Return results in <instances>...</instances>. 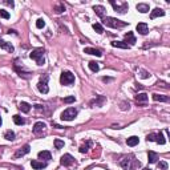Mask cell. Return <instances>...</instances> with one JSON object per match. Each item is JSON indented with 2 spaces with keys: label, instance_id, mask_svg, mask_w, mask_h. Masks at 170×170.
I'll use <instances>...</instances> for the list:
<instances>
[{
  "label": "cell",
  "instance_id": "7bdbcfd3",
  "mask_svg": "<svg viewBox=\"0 0 170 170\" xmlns=\"http://www.w3.org/2000/svg\"><path fill=\"white\" fill-rule=\"evenodd\" d=\"M21 170H23V169H21Z\"/></svg>",
  "mask_w": 170,
  "mask_h": 170
},
{
  "label": "cell",
  "instance_id": "83f0119b",
  "mask_svg": "<svg viewBox=\"0 0 170 170\" xmlns=\"http://www.w3.org/2000/svg\"><path fill=\"white\" fill-rule=\"evenodd\" d=\"M14 122L16 124V125H24L25 120H24L23 117H20L19 115H15V116H14Z\"/></svg>",
  "mask_w": 170,
  "mask_h": 170
},
{
  "label": "cell",
  "instance_id": "1f68e13d",
  "mask_svg": "<svg viewBox=\"0 0 170 170\" xmlns=\"http://www.w3.org/2000/svg\"><path fill=\"white\" fill-rule=\"evenodd\" d=\"M63 146H64V141H61V139H59V138H56L55 139V148L56 149H61Z\"/></svg>",
  "mask_w": 170,
  "mask_h": 170
},
{
  "label": "cell",
  "instance_id": "6da1fadb",
  "mask_svg": "<svg viewBox=\"0 0 170 170\" xmlns=\"http://www.w3.org/2000/svg\"><path fill=\"white\" fill-rule=\"evenodd\" d=\"M29 57H31L32 60H35V61L37 63V65H44L45 60H44V48H36V49H33L31 52V55H29Z\"/></svg>",
  "mask_w": 170,
  "mask_h": 170
},
{
  "label": "cell",
  "instance_id": "484cf974",
  "mask_svg": "<svg viewBox=\"0 0 170 170\" xmlns=\"http://www.w3.org/2000/svg\"><path fill=\"white\" fill-rule=\"evenodd\" d=\"M148 95L146 93H138V95L136 96V101L137 102H145V101H148Z\"/></svg>",
  "mask_w": 170,
  "mask_h": 170
},
{
  "label": "cell",
  "instance_id": "5b68a950",
  "mask_svg": "<svg viewBox=\"0 0 170 170\" xmlns=\"http://www.w3.org/2000/svg\"><path fill=\"white\" fill-rule=\"evenodd\" d=\"M110 4L113 6V8H115V11L116 12H120V14H125L126 11L129 9V6H128V3H122L120 6V4H116L113 0H110Z\"/></svg>",
  "mask_w": 170,
  "mask_h": 170
},
{
  "label": "cell",
  "instance_id": "9c48e42d",
  "mask_svg": "<svg viewBox=\"0 0 170 170\" xmlns=\"http://www.w3.org/2000/svg\"><path fill=\"white\" fill-rule=\"evenodd\" d=\"M29 150H31V146H29V145H24L23 148H20L19 150L15 153V157H16V158H19V157H23V156H25V154L29 153Z\"/></svg>",
  "mask_w": 170,
  "mask_h": 170
},
{
  "label": "cell",
  "instance_id": "7c38bea8",
  "mask_svg": "<svg viewBox=\"0 0 170 170\" xmlns=\"http://www.w3.org/2000/svg\"><path fill=\"white\" fill-rule=\"evenodd\" d=\"M84 53H88V55L97 56V57H101V56H102L101 51H100V49H96V48H85V49H84Z\"/></svg>",
  "mask_w": 170,
  "mask_h": 170
},
{
  "label": "cell",
  "instance_id": "4316f807",
  "mask_svg": "<svg viewBox=\"0 0 170 170\" xmlns=\"http://www.w3.org/2000/svg\"><path fill=\"white\" fill-rule=\"evenodd\" d=\"M89 69L96 73V72L100 70V65H98V63H96V61H90L89 63Z\"/></svg>",
  "mask_w": 170,
  "mask_h": 170
},
{
  "label": "cell",
  "instance_id": "74e56055",
  "mask_svg": "<svg viewBox=\"0 0 170 170\" xmlns=\"http://www.w3.org/2000/svg\"><path fill=\"white\" fill-rule=\"evenodd\" d=\"M139 76H141L142 78H148L150 75H149V73L146 72V70H141V75H139Z\"/></svg>",
  "mask_w": 170,
  "mask_h": 170
},
{
  "label": "cell",
  "instance_id": "8fae6325",
  "mask_svg": "<svg viewBox=\"0 0 170 170\" xmlns=\"http://www.w3.org/2000/svg\"><path fill=\"white\" fill-rule=\"evenodd\" d=\"M31 166L33 167L35 170H43L47 167V162H39V161H36V159H32Z\"/></svg>",
  "mask_w": 170,
  "mask_h": 170
},
{
  "label": "cell",
  "instance_id": "5bb4252c",
  "mask_svg": "<svg viewBox=\"0 0 170 170\" xmlns=\"http://www.w3.org/2000/svg\"><path fill=\"white\" fill-rule=\"evenodd\" d=\"M93 11H95L96 15H97L98 17H101V19L105 17V8H104L102 6H95L93 7Z\"/></svg>",
  "mask_w": 170,
  "mask_h": 170
},
{
  "label": "cell",
  "instance_id": "9a60e30c",
  "mask_svg": "<svg viewBox=\"0 0 170 170\" xmlns=\"http://www.w3.org/2000/svg\"><path fill=\"white\" fill-rule=\"evenodd\" d=\"M124 43H126V44H130V45H134L136 44V37H134V35H133V32H128V33H125V41Z\"/></svg>",
  "mask_w": 170,
  "mask_h": 170
},
{
  "label": "cell",
  "instance_id": "f1b7e54d",
  "mask_svg": "<svg viewBox=\"0 0 170 170\" xmlns=\"http://www.w3.org/2000/svg\"><path fill=\"white\" fill-rule=\"evenodd\" d=\"M93 29H95L97 33H100V35L104 33V27L100 24V23H96V24H93Z\"/></svg>",
  "mask_w": 170,
  "mask_h": 170
},
{
  "label": "cell",
  "instance_id": "3957f363",
  "mask_svg": "<svg viewBox=\"0 0 170 170\" xmlns=\"http://www.w3.org/2000/svg\"><path fill=\"white\" fill-rule=\"evenodd\" d=\"M60 83L63 85H70V84L75 83V75L72 72H69V70H64L61 73V76H60Z\"/></svg>",
  "mask_w": 170,
  "mask_h": 170
},
{
  "label": "cell",
  "instance_id": "603a6c76",
  "mask_svg": "<svg viewBox=\"0 0 170 170\" xmlns=\"http://www.w3.org/2000/svg\"><path fill=\"white\" fill-rule=\"evenodd\" d=\"M153 100L154 101H162V102H167L169 101V97L164 95H158V93H154L153 95Z\"/></svg>",
  "mask_w": 170,
  "mask_h": 170
},
{
  "label": "cell",
  "instance_id": "8d00e7d4",
  "mask_svg": "<svg viewBox=\"0 0 170 170\" xmlns=\"http://www.w3.org/2000/svg\"><path fill=\"white\" fill-rule=\"evenodd\" d=\"M158 167L162 169V170H167V164L164 162V161H161V162H158Z\"/></svg>",
  "mask_w": 170,
  "mask_h": 170
},
{
  "label": "cell",
  "instance_id": "836d02e7",
  "mask_svg": "<svg viewBox=\"0 0 170 170\" xmlns=\"http://www.w3.org/2000/svg\"><path fill=\"white\" fill-rule=\"evenodd\" d=\"M36 27L37 28H40V29H41V28H44L45 27V21H44V19H39L36 21Z\"/></svg>",
  "mask_w": 170,
  "mask_h": 170
},
{
  "label": "cell",
  "instance_id": "cb8c5ba5",
  "mask_svg": "<svg viewBox=\"0 0 170 170\" xmlns=\"http://www.w3.org/2000/svg\"><path fill=\"white\" fill-rule=\"evenodd\" d=\"M148 161H149V164H156L157 162V159H158V154L157 153H154V152H149L148 153Z\"/></svg>",
  "mask_w": 170,
  "mask_h": 170
},
{
  "label": "cell",
  "instance_id": "b9f144b4",
  "mask_svg": "<svg viewBox=\"0 0 170 170\" xmlns=\"http://www.w3.org/2000/svg\"><path fill=\"white\" fill-rule=\"evenodd\" d=\"M1 122H3V121H1V117H0V126H1Z\"/></svg>",
  "mask_w": 170,
  "mask_h": 170
},
{
  "label": "cell",
  "instance_id": "d590c367",
  "mask_svg": "<svg viewBox=\"0 0 170 170\" xmlns=\"http://www.w3.org/2000/svg\"><path fill=\"white\" fill-rule=\"evenodd\" d=\"M55 11L57 12V14H61L63 11H65V7L63 6V4H60V6H57V7H55Z\"/></svg>",
  "mask_w": 170,
  "mask_h": 170
},
{
  "label": "cell",
  "instance_id": "60d3db41",
  "mask_svg": "<svg viewBox=\"0 0 170 170\" xmlns=\"http://www.w3.org/2000/svg\"><path fill=\"white\" fill-rule=\"evenodd\" d=\"M142 170H152V169H149V167H145V169H142Z\"/></svg>",
  "mask_w": 170,
  "mask_h": 170
},
{
  "label": "cell",
  "instance_id": "52a82bcc",
  "mask_svg": "<svg viewBox=\"0 0 170 170\" xmlns=\"http://www.w3.org/2000/svg\"><path fill=\"white\" fill-rule=\"evenodd\" d=\"M134 161H136V159H134L133 157H126V158H124L122 161H121V166L125 170H132V169H134V166L132 165V162H134Z\"/></svg>",
  "mask_w": 170,
  "mask_h": 170
},
{
  "label": "cell",
  "instance_id": "e575fe53",
  "mask_svg": "<svg viewBox=\"0 0 170 170\" xmlns=\"http://www.w3.org/2000/svg\"><path fill=\"white\" fill-rule=\"evenodd\" d=\"M75 96H68V97H65L64 98V102L65 104H72V102H75Z\"/></svg>",
  "mask_w": 170,
  "mask_h": 170
},
{
  "label": "cell",
  "instance_id": "e0dca14e",
  "mask_svg": "<svg viewBox=\"0 0 170 170\" xmlns=\"http://www.w3.org/2000/svg\"><path fill=\"white\" fill-rule=\"evenodd\" d=\"M159 16H165V11L161 8H156L152 11L150 14V19H156V17H159Z\"/></svg>",
  "mask_w": 170,
  "mask_h": 170
},
{
  "label": "cell",
  "instance_id": "d6986e66",
  "mask_svg": "<svg viewBox=\"0 0 170 170\" xmlns=\"http://www.w3.org/2000/svg\"><path fill=\"white\" fill-rule=\"evenodd\" d=\"M37 157H39L40 159H44V161H49L51 158H52V156H51V153L48 150H43V152H39V154H37Z\"/></svg>",
  "mask_w": 170,
  "mask_h": 170
},
{
  "label": "cell",
  "instance_id": "2e32d148",
  "mask_svg": "<svg viewBox=\"0 0 170 170\" xmlns=\"http://www.w3.org/2000/svg\"><path fill=\"white\" fill-rule=\"evenodd\" d=\"M154 141H156L157 144H159V145H165V144H166V138L164 137V134H162L161 132L154 134Z\"/></svg>",
  "mask_w": 170,
  "mask_h": 170
},
{
  "label": "cell",
  "instance_id": "30bf717a",
  "mask_svg": "<svg viewBox=\"0 0 170 170\" xmlns=\"http://www.w3.org/2000/svg\"><path fill=\"white\" fill-rule=\"evenodd\" d=\"M137 32L139 35H146L149 32V27L146 23H138L137 24Z\"/></svg>",
  "mask_w": 170,
  "mask_h": 170
},
{
  "label": "cell",
  "instance_id": "7a4b0ae2",
  "mask_svg": "<svg viewBox=\"0 0 170 170\" xmlns=\"http://www.w3.org/2000/svg\"><path fill=\"white\" fill-rule=\"evenodd\" d=\"M104 24L108 25V27L110 28H122L125 27V25H128V23L126 21H121V20L118 19H115V17H104Z\"/></svg>",
  "mask_w": 170,
  "mask_h": 170
},
{
  "label": "cell",
  "instance_id": "277c9868",
  "mask_svg": "<svg viewBox=\"0 0 170 170\" xmlns=\"http://www.w3.org/2000/svg\"><path fill=\"white\" fill-rule=\"evenodd\" d=\"M77 116V110H76L75 108H68L67 110H64L61 113V120L63 121H72L75 120V117Z\"/></svg>",
  "mask_w": 170,
  "mask_h": 170
},
{
  "label": "cell",
  "instance_id": "7402d4cb",
  "mask_svg": "<svg viewBox=\"0 0 170 170\" xmlns=\"http://www.w3.org/2000/svg\"><path fill=\"white\" fill-rule=\"evenodd\" d=\"M0 48H3V49L8 51V52H14V47H12L11 43H7V41H3V40H0Z\"/></svg>",
  "mask_w": 170,
  "mask_h": 170
},
{
  "label": "cell",
  "instance_id": "ab89813d",
  "mask_svg": "<svg viewBox=\"0 0 170 170\" xmlns=\"http://www.w3.org/2000/svg\"><path fill=\"white\" fill-rule=\"evenodd\" d=\"M6 4H8V6H11V7H14V1H4Z\"/></svg>",
  "mask_w": 170,
  "mask_h": 170
},
{
  "label": "cell",
  "instance_id": "4fadbf2b",
  "mask_svg": "<svg viewBox=\"0 0 170 170\" xmlns=\"http://www.w3.org/2000/svg\"><path fill=\"white\" fill-rule=\"evenodd\" d=\"M44 128H45V124L41 122V121H39V122H36L33 125V129H32V130H33L35 134H40L43 130H44Z\"/></svg>",
  "mask_w": 170,
  "mask_h": 170
},
{
  "label": "cell",
  "instance_id": "d6a6232c",
  "mask_svg": "<svg viewBox=\"0 0 170 170\" xmlns=\"http://www.w3.org/2000/svg\"><path fill=\"white\" fill-rule=\"evenodd\" d=\"M0 17H3V19H9L11 15H9V12L4 11V9H0Z\"/></svg>",
  "mask_w": 170,
  "mask_h": 170
},
{
  "label": "cell",
  "instance_id": "f35d334b",
  "mask_svg": "<svg viewBox=\"0 0 170 170\" xmlns=\"http://www.w3.org/2000/svg\"><path fill=\"white\" fill-rule=\"evenodd\" d=\"M102 81H104V83H109V81H112V78H109V77H102Z\"/></svg>",
  "mask_w": 170,
  "mask_h": 170
},
{
  "label": "cell",
  "instance_id": "8992f818",
  "mask_svg": "<svg viewBox=\"0 0 170 170\" xmlns=\"http://www.w3.org/2000/svg\"><path fill=\"white\" fill-rule=\"evenodd\" d=\"M47 81H48V76H44V78L41 77V81L37 84V89H39V92L44 93V95L48 93V90H49V88H48V85H47Z\"/></svg>",
  "mask_w": 170,
  "mask_h": 170
},
{
  "label": "cell",
  "instance_id": "ac0fdd59",
  "mask_svg": "<svg viewBox=\"0 0 170 170\" xmlns=\"http://www.w3.org/2000/svg\"><path fill=\"white\" fill-rule=\"evenodd\" d=\"M112 47H115V48H122V49H129L130 48V45H128L124 41H112Z\"/></svg>",
  "mask_w": 170,
  "mask_h": 170
},
{
  "label": "cell",
  "instance_id": "ba28073f",
  "mask_svg": "<svg viewBox=\"0 0 170 170\" xmlns=\"http://www.w3.org/2000/svg\"><path fill=\"white\" fill-rule=\"evenodd\" d=\"M73 161H75V158H73L70 154H64V156L60 158V164H61L63 166H70V165L73 164Z\"/></svg>",
  "mask_w": 170,
  "mask_h": 170
},
{
  "label": "cell",
  "instance_id": "4dcf8cb0",
  "mask_svg": "<svg viewBox=\"0 0 170 170\" xmlns=\"http://www.w3.org/2000/svg\"><path fill=\"white\" fill-rule=\"evenodd\" d=\"M4 138L8 139V141H12V139H15V133L12 130H7L6 134H4Z\"/></svg>",
  "mask_w": 170,
  "mask_h": 170
},
{
  "label": "cell",
  "instance_id": "d4e9b609",
  "mask_svg": "<svg viewBox=\"0 0 170 170\" xmlns=\"http://www.w3.org/2000/svg\"><path fill=\"white\" fill-rule=\"evenodd\" d=\"M19 109L23 112V113H28V112L31 110V105L28 102H20L19 104Z\"/></svg>",
  "mask_w": 170,
  "mask_h": 170
},
{
  "label": "cell",
  "instance_id": "44dd1931",
  "mask_svg": "<svg viewBox=\"0 0 170 170\" xmlns=\"http://www.w3.org/2000/svg\"><path fill=\"white\" fill-rule=\"evenodd\" d=\"M138 142H139V138H138V137H136V136H132V137H129V138L126 139L128 146H136V145H138Z\"/></svg>",
  "mask_w": 170,
  "mask_h": 170
},
{
  "label": "cell",
  "instance_id": "f546056e",
  "mask_svg": "<svg viewBox=\"0 0 170 170\" xmlns=\"http://www.w3.org/2000/svg\"><path fill=\"white\" fill-rule=\"evenodd\" d=\"M90 145H92V142H90V141H88L85 145L80 146V149H78V150H80V153H87V152L89 150V146H90Z\"/></svg>",
  "mask_w": 170,
  "mask_h": 170
},
{
  "label": "cell",
  "instance_id": "ffe728a7",
  "mask_svg": "<svg viewBox=\"0 0 170 170\" xmlns=\"http://www.w3.org/2000/svg\"><path fill=\"white\" fill-rule=\"evenodd\" d=\"M137 11H139L141 14H146V12H149V4L146 3H139L136 6Z\"/></svg>",
  "mask_w": 170,
  "mask_h": 170
}]
</instances>
